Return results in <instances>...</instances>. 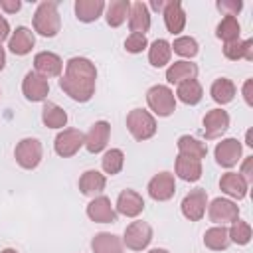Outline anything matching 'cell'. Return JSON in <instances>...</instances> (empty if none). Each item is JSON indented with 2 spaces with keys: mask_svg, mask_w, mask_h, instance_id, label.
I'll return each mask as SVG.
<instances>
[{
  "mask_svg": "<svg viewBox=\"0 0 253 253\" xmlns=\"http://www.w3.org/2000/svg\"><path fill=\"white\" fill-rule=\"evenodd\" d=\"M97 69L87 57H71L65 63V75L59 79V87L73 101L85 103L95 93Z\"/></svg>",
  "mask_w": 253,
  "mask_h": 253,
  "instance_id": "cell-1",
  "label": "cell"
},
{
  "mask_svg": "<svg viewBox=\"0 0 253 253\" xmlns=\"http://www.w3.org/2000/svg\"><path fill=\"white\" fill-rule=\"evenodd\" d=\"M34 28L38 34L45 36V38H53L59 28H61V20H59V12H57V4L55 2H42L36 8L34 14Z\"/></svg>",
  "mask_w": 253,
  "mask_h": 253,
  "instance_id": "cell-2",
  "label": "cell"
},
{
  "mask_svg": "<svg viewBox=\"0 0 253 253\" xmlns=\"http://www.w3.org/2000/svg\"><path fill=\"white\" fill-rule=\"evenodd\" d=\"M126 126L136 140H148L156 132V121L144 109H132L126 115Z\"/></svg>",
  "mask_w": 253,
  "mask_h": 253,
  "instance_id": "cell-3",
  "label": "cell"
},
{
  "mask_svg": "<svg viewBox=\"0 0 253 253\" xmlns=\"http://www.w3.org/2000/svg\"><path fill=\"white\" fill-rule=\"evenodd\" d=\"M146 101H148V107L158 117H168L176 109V97H174L172 89L166 87V85H154V87H150L148 93H146Z\"/></svg>",
  "mask_w": 253,
  "mask_h": 253,
  "instance_id": "cell-4",
  "label": "cell"
},
{
  "mask_svg": "<svg viewBox=\"0 0 253 253\" xmlns=\"http://www.w3.org/2000/svg\"><path fill=\"white\" fill-rule=\"evenodd\" d=\"M14 156H16V162L26 168V170H32L40 164L42 160V142L38 138H24L16 144V150H14Z\"/></svg>",
  "mask_w": 253,
  "mask_h": 253,
  "instance_id": "cell-5",
  "label": "cell"
},
{
  "mask_svg": "<svg viewBox=\"0 0 253 253\" xmlns=\"http://www.w3.org/2000/svg\"><path fill=\"white\" fill-rule=\"evenodd\" d=\"M150 241H152V227L146 221H132L130 225H126L125 235H123V243L128 249L142 251L144 247H148Z\"/></svg>",
  "mask_w": 253,
  "mask_h": 253,
  "instance_id": "cell-6",
  "label": "cell"
},
{
  "mask_svg": "<svg viewBox=\"0 0 253 253\" xmlns=\"http://www.w3.org/2000/svg\"><path fill=\"white\" fill-rule=\"evenodd\" d=\"M85 144V136L81 130L77 128H65L61 130L57 136H55V142H53V148L59 156L63 158H69L73 156L75 152H79V148Z\"/></svg>",
  "mask_w": 253,
  "mask_h": 253,
  "instance_id": "cell-7",
  "label": "cell"
},
{
  "mask_svg": "<svg viewBox=\"0 0 253 253\" xmlns=\"http://www.w3.org/2000/svg\"><path fill=\"white\" fill-rule=\"evenodd\" d=\"M206 206H208L206 190L204 188H196V190H190V194L184 196V200H182V213L190 221H198V219L204 217Z\"/></svg>",
  "mask_w": 253,
  "mask_h": 253,
  "instance_id": "cell-8",
  "label": "cell"
},
{
  "mask_svg": "<svg viewBox=\"0 0 253 253\" xmlns=\"http://www.w3.org/2000/svg\"><path fill=\"white\" fill-rule=\"evenodd\" d=\"M210 219L213 223H233L237 217H239V208L237 204H233L231 200H225V198H215L211 204H210Z\"/></svg>",
  "mask_w": 253,
  "mask_h": 253,
  "instance_id": "cell-9",
  "label": "cell"
},
{
  "mask_svg": "<svg viewBox=\"0 0 253 253\" xmlns=\"http://www.w3.org/2000/svg\"><path fill=\"white\" fill-rule=\"evenodd\" d=\"M22 91H24V95H26L28 101L38 103V101H43V99L47 97V93H49V83H47V79L42 77L40 73L30 71V73H26V77H24Z\"/></svg>",
  "mask_w": 253,
  "mask_h": 253,
  "instance_id": "cell-10",
  "label": "cell"
},
{
  "mask_svg": "<svg viewBox=\"0 0 253 253\" xmlns=\"http://www.w3.org/2000/svg\"><path fill=\"white\" fill-rule=\"evenodd\" d=\"M229 128V115L221 109H211L204 117V134L208 140L219 138Z\"/></svg>",
  "mask_w": 253,
  "mask_h": 253,
  "instance_id": "cell-11",
  "label": "cell"
},
{
  "mask_svg": "<svg viewBox=\"0 0 253 253\" xmlns=\"http://www.w3.org/2000/svg\"><path fill=\"white\" fill-rule=\"evenodd\" d=\"M174 192H176V182H174V176L170 172H160L148 182V194L156 202L170 200L174 196Z\"/></svg>",
  "mask_w": 253,
  "mask_h": 253,
  "instance_id": "cell-12",
  "label": "cell"
},
{
  "mask_svg": "<svg viewBox=\"0 0 253 253\" xmlns=\"http://www.w3.org/2000/svg\"><path fill=\"white\" fill-rule=\"evenodd\" d=\"M241 158V142L237 138H225L215 146V160L223 168H231Z\"/></svg>",
  "mask_w": 253,
  "mask_h": 253,
  "instance_id": "cell-13",
  "label": "cell"
},
{
  "mask_svg": "<svg viewBox=\"0 0 253 253\" xmlns=\"http://www.w3.org/2000/svg\"><path fill=\"white\" fill-rule=\"evenodd\" d=\"M109 134H111V125H109L107 121H97V123L89 128V132L85 134V148H87L91 154L101 152V150L107 146Z\"/></svg>",
  "mask_w": 253,
  "mask_h": 253,
  "instance_id": "cell-14",
  "label": "cell"
},
{
  "mask_svg": "<svg viewBox=\"0 0 253 253\" xmlns=\"http://www.w3.org/2000/svg\"><path fill=\"white\" fill-rule=\"evenodd\" d=\"M87 215H89L95 223H113V221H117V211H115L111 200L105 198V196H99V198H95L93 202H89V206H87Z\"/></svg>",
  "mask_w": 253,
  "mask_h": 253,
  "instance_id": "cell-15",
  "label": "cell"
},
{
  "mask_svg": "<svg viewBox=\"0 0 253 253\" xmlns=\"http://www.w3.org/2000/svg\"><path fill=\"white\" fill-rule=\"evenodd\" d=\"M34 67H36V73H40L42 77H57L63 69V61L59 55L51 53V51H40L36 57H34Z\"/></svg>",
  "mask_w": 253,
  "mask_h": 253,
  "instance_id": "cell-16",
  "label": "cell"
},
{
  "mask_svg": "<svg viewBox=\"0 0 253 253\" xmlns=\"http://www.w3.org/2000/svg\"><path fill=\"white\" fill-rule=\"evenodd\" d=\"M144 210V200L134 190H123L117 198V211L126 217H136Z\"/></svg>",
  "mask_w": 253,
  "mask_h": 253,
  "instance_id": "cell-17",
  "label": "cell"
},
{
  "mask_svg": "<svg viewBox=\"0 0 253 253\" xmlns=\"http://www.w3.org/2000/svg\"><path fill=\"white\" fill-rule=\"evenodd\" d=\"M128 26H130L132 34H142L144 36V32H148V28H150V14H148V6L144 2L130 4Z\"/></svg>",
  "mask_w": 253,
  "mask_h": 253,
  "instance_id": "cell-18",
  "label": "cell"
},
{
  "mask_svg": "<svg viewBox=\"0 0 253 253\" xmlns=\"http://www.w3.org/2000/svg\"><path fill=\"white\" fill-rule=\"evenodd\" d=\"M164 24L170 34H180L186 26V14L180 2H166L164 4Z\"/></svg>",
  "mask_w": 253,
  "mask_h": 253,
  "instance_id": "cell-19",
  "label": "cell"
},
{
  "mask_svg": "<svg viewBox=\"0 0 253 253\" xmlns=\"http://www.w3.org/2000/svg\"><path fill=\"white\" fill-rule=\"evenodd\" d=\"M34 43H36L34 34H32L28 28L20 26V28H16V32L12 34V38H10V42H8V47H10V51L16 53V55H26V53L32 51Z\"/></svg>",
  "mask_w": 253,
  "mask_h": 253,
  "instance_id": "cell-20",
  "label": "cell"
},
{
  "mask_svg": "<svg viewBox=\"0 0 253 253\" xmlns=\"http://www.w3.org/2000/svg\"><path fill=\"white\" fill-rule=\"evenodd\" d=\"M247 186H249V184H247V182L243 180V176L237 174V172H227V174H223L221 180H219V188H221L227 196L237 198V200H243V198H245Z\"/></svg>",
  "mask_w": 253,
  "mask_h": 253,
  "instance_id": "cell-21",
  "label": "cell"
},
{
  "mask_svg": "<svg viewBox=\"0 0 253 253\" xmlns=\"http://www.w3.org/2000/svg\"><path fill=\"white\" fill-rule=\"evenodd\" d=\"M196 75H198V65L190 61H174L166 71V79L178 85L188 79H196Z\"/></svg>",
  "mask_w": 253,
  "mask_h": 253,
  "instance_id": "cell-22",
  "label": "cell"
},
{
  "mask_svg": "<svg viewBox=\"0 0 253 253\" xmlns=\"http://www.w3.org/2000/svg\"><path fill=\"white\" fill-rule=\"evenodd\" d=\"M176 174L186 182H196L202 176V162L196 160V158L178 154V158H176Z\"/></svg>",
  "mask_w": 253,
  "mask_h": 253,
  "instance_id": "cell-23",
  "label": "cell"
},
{
  "mask_svg": "<svg viewBox=\"0 0 253 253\" xmlns=\"http://www.w3.org/2000/svg\"><path fill=\"white\" fill-rule=\"evenodd\" d=\"M105 184H107L105 176L101 172H97V170H87L79 178V190H81L83 196H97V194H101L105 190Z\"/></svg>",
  "mask_w": 253,
  "mask_h": 253,
  "instance_id": "cell-24",
  "label": "cell"
},
{
  "mask_svg": "<svg viewBox=\"0 0 253 253\" xmlns=\"http://www.w3.org/2000/svg\"><path fill=\"white\" fill-rule=\"evenodd\" d=\"M93 253H123V241L113 233H97L91 241Z\"/></svg>",
  "mask_w": 253,
  "mask_h": 253,
  "instance_id": "cell-25",
  "label": "cell"
},
{
  "mask_svg": "<svg viewBox=\"0 0 253 253\" xmlns=\"http://www.w3.org/2000/svg\"><path fill=\"white\" fill-rule=\"evenodd\" d=\"M105 10L103 0H77L75 2V14L81 22H95Z\"/></svg>",
  "mask_w": 253,
  "mask_h": 253,
  "instance_id": "cell-26",
  "label": "cell"
},
{
  "mask_svg": "<svg viewBox=\"0 0 253 253\" xmlns=\"http://www.w3.org/2000/svg\"><path fill=\"white\" fill-rule=\"evenodd\" d=\"M210 95H211V99H213L215 103H219V105H227V103H231L233 97H235V85H233L231 79H227V77H219V79H215V81L211 83Z\"/></svg>",
  "mask_w": 253,
  "mask_h": 253,
  "instance_id": "cell-27",
  "label": "cell"
},
{
  "mask_svg": "<svg viewBox=\"0 0 253 253\" xmlns=\"http://www.w3.org/2000/svg\"><path fill=\"white\" fill-rule=\"evenodd\" d=\"M223 53L227 59H253V40H235L223 45Z\"/></svg>",
  "mask_w": 253,
  "mask_h": 253,
  "instance_id": "cell-28",
  "label": "cell"
},
{
  "mask_svg": "<svg viewBox=\"0 0 253 253\" xmlns=\"http://www.w3.org/2000/svg\"><path fill=\"white\" fill-rule=\"evenodd\" d=\"M178 150H180L182 156H190V158H196V160H202L208 154L206 142H200L198 138L188 136V134L178 138Z\"/></svg>",
  "mask_w": 253,
  "mask_h": 253,
  "instance_id": "cell-29",
  "label": "cell"
},
{
  "mask_svg": "<svg viewBox=\"0 0 253 253\" xmlns=\"http://www.w3.org/2000/svg\"><path fill=\"white\" fill-rule=\"evenodd\" d=\"M229 243H231L229 241V231L223 225L211 227V229H208L204 233V245L208 249H211V251H223V249L229 247Z\"/></svg>",
  "mask_w": 253,
  "mask_h": 253,
  "instance_id": "cell-30",
  "label": "cell"
},
{
  "mask_svg": "<svg viewBox=\"0 0 253 253\" xmlns=\"http://www.w3.org/2000/svg\"><path fill=\"white\" fill-rule=\"evenodd\" d=\"M202 95H204L202 85L196 79H188V81L180 83L176 89V97L186 105H198L202 101Z\"/></svg>",
  "mask_w": 253,
  "mask_h": 253,
  "instance_id": "cell-31",
  "label": "cell"
},
{
  "mask_svg": "<svg viewBox=\"0 0 253 253\" xmlns=\"http://www.w3.org/2000/svg\"><path fill=\"white\" fill-rule=\"evenodd\" d=\"M42 121L49 128H61L67 123V113L55 103H45L42 109Z\"/></svg>",
  "mask_w": 253,
  "mask_h": 253,
  "instance_id": "cell-32",
  "label": "cell"
},
{
  "mask_svg": "<svg viewBox=\"0 0 253 253\" xmlns=\"http://www.w3.org/2000/svg\"><path fill=\"white\" fill-rule=\"evenodd\" d=\"M170 55H172V47L166 40H154L150 49H148V61L150 65L154 67H164L168 61H170Z\"/></svg>",
  "mask_w": 253,
  "mask_h": 253,
  "instance_id": "cell-33",
  "label": "cell"
},
{
  "mask_svg": "<svg viewBox=\"0 0 253 253\" xmlns=\"http://www.w3.org/2000/svg\"><path fill=\"white\" fill-rule=\"evenodd\" d=\"M128 12H130V2L128 0H113L107 6V24L113 26V28L121 26L126 20Z\"/></svg>",
  "mask_w": 253,
  "mask_h": 253,
  "instance_id": "cell-34",
  "label": "cell"
},
{
  "mask_svg": "<svg viewBox=\"0 0 253 253\" xmlns=\"http://www.w3.org/2000/svg\"><path fill=\"white\" fill-rule=\"evenodd\" d=\"M239 32H241V28H239L237 18H235V16H225V18L217 24L215 36H217L219 40H223L225 43H229V42L239 40Z\"/></svg>",
  "mask_w": 253,
  "mask_h": 253,
  "instance_id": "cell-35",
  "label": "cell"
},
{
  "mask_svg": "<svg viewBox=\"0 0 253 253\" xmlns=\"http://www.w3.org/2000/svg\"><path fill=\"white\" fill-rule=\"evenodd\" d=\"M123 164H125V154H123V150H119V148H111V150H107L105 154H103V158H101V166H103V170L107 172V174H119L121 170H123Z\"/></svg>",
  "mask_w": 253,
  "mask_h": 253,
  "instance_id": "cell-36",
  "label": "cell"
},
{
  "mask_svg": "<svg viewBox=\"0 0 253 253\" xmlns=\"http://www.w3.org/2000/svg\"><path fill=\"white\" fill-rule=\"evenodd\" d=\"M249 239H251V225L247 221L235 219L229 229V241H233L237 245H247Z\"/></svg>",
  "mask_w": 253,
  "mask_h": 253,
  "instance_id": "cell-37",
  "label": "cell"
},
{
  "mask_svg": "<svg viewBox=\"0 0 253 253\" xmlns=\"http://www.w3.org/2000/svg\"><path fill=\"white\" fill-rule=\"evenodd\" d=\"M170 47L182 55V57H194L198 53V42L190 36H182V38H176L174 43H170Z\"/></svg>",
  "mask_w": 253,
  "mask_h": 253,
  "instance_id": "cell-38",
  "label": "cell"
},
{
  "mask_svg": "<svg viewBox=\"0 0 253 253\" xmlns=\"http://www.w3.org/2000/svg\"><path fill=\"white\" fill-rule=\"evenodd\" d=\"M146 45H148V42H146V36H142V34H130L125 40V49L130 53H140Z\"/></svg>",
  "mask_w": 253,
  "mask_h": 253,
  "instance_id": "cell-39",
  "label": "cell"
},
{
  "mask_svg": "<svg viewBox=\"0 0 253 253\" xmlns=\"http://www.w3.org/2000/svg\"><path fill=\"white\" fill-rule=\"evenodd\" d=\"M243 8L241 0H221L217 2V10L225 12V16H237V12Z\"/></svg>",
  "mask_w": 253,
  "mask_h": 253,
  "instance_id": "cell-40",
  "label": "cell"
},
{
  "mask_svg": "<svg viewBox=\"0 0 253 253\" xmlns=\"http://www.w3.org/2000/svg\"><path fill=\"white\" fill-rule=\"evenodd\" d=\"M241 176H243V180L249 184V182H253V156H247L245 158V162H243V166H241V172H239Z\"/></svg>",
  "mask_w": 253,
  "mask_h": 253,
  "instance_id": "cell-41",
  "label": "cell"
},
{
  "mask_svg": "<svg viewBox=\"0 0 253 253\" xmlns=\"http://www.w3.org/2000/svg\"><path fill=\"white\" fill-rule=\"evenodd\" d=\"M20 6H22V2H20V0H0V8H2L4 12H8V14L18 12V10H20Z\"/></svg>",
  "mask_w": 253,
  "mask_h": 253,
  "instance_id": "cell-42",
  "label": "cell"
},
{
  "mask_svg": "<svg viewBox=\"0 0 253 253\" xmlns=\"http://www.w3.org/2000/svg\"><path fill=\"white\" fill-rule=\"evenodd\" d=\"M243 99L249 107H253V79H247L243 83Z\"/></svg>",
  "mask_w": 253,
  "mask_h": 253,
  "instance_id": "cell-43",
  "label": "cell"
},
{
  "mask_svg": "<svg viewBox=\"0 0 253 253\" xmlns=\"http://www.w3.org/2000/svg\"><path fill=\"white\" fill-rule=\"evenodd\" d=\"M8 34H10V26H8V22H6V20L0 16V43H2V42L8 38Z\"/></svg>",
  "mask_w": 253,
  "mask_h": 253,
  "instance_id": "cell-44",
  "label": "cell"
},
{
  "mask_svg": "<svg viewBox=\"0 0 253 253\" xmlns=\"http://www.w3.org/2000/svg\"><path fill=\"white\" fill-rule=\"evenodd\" d=\"M164 4H166V2H162V0H158V2H156V0H154V2H152V4H150V6H152V8H154V10H164Z\"/></svg>",
  "mask_w": 253,
  "mask_h": 253,
  "instance_id": "cell-45",
  "label": "cell"
},
{
  "mask_svg": "<svg viewBox=\"0 0 253 253\" xmlns=\"http://www.w3.org/2000/svg\"><path fill=\"white\" fill-rule=\"evenodd\" d=\"M4 63H6V53H4V47H0V71L4 69Z\"/></svg>",
  "mask_w": 253,
  "mask_h": 253,
  "instance_id": "cell-46",
  "label": "cell"
},
{
  "mask_svg": "<svg viewBox=\"0 0 253 253\" xmlns=\"http://www.w3.org/2000/svg\"><path fill=\"white\" fill-rule=\"evenodd\" d=\"M245 138H247V146H253V132H251V130H247Z\"/></svg>",
  "mask_w": 253,
  "mask_h": 253,
  "instance_id": "cell-47",
  "label": "cell"
},
{
  "mask_svg": "<svg viewBox=\"0 0 253 253\" xmlns=\"http://www.w3.org/2000/svg\"><path fill=\"white\" fill-rule=\"evenodd\" d=\"M148 253H168V251H166V249H158V247H156V249H150Z\"/></svg>",
  "mask_w": 253,
  "mask_h": 253,
  "instance_id": "cell-48",
  "label": "cell"
},
{
  "mask_svg": "<svg viewBox=\"0 0 253 253\" xmlns=\"http://www.w3.org/2000/svg\"><path fill=\"white\" fill-rule=\"evenodd\" d=\"M0 253H18V251H16V249H10V247H8V249H2Z\"/></svg>",
  "mask_w": 253,
  "mask_h": 253,
  "instance_id": "cell-49",
  "label": "cell"
},
{
  "mask_svg": "<svg viewBox=\"0 0 253 253\" xmlns=\"http://www.w3.org/2000/svg\"><path fill=\"white\" fill-rule=\"evenodd\" d=\"M0 95H2V91H0Z\"/></svg>",
  "mask_w": 253,
  "mask_h": 253,
  "instance_id": "cell-50",
  "label": "cell"
}]
</instances>
